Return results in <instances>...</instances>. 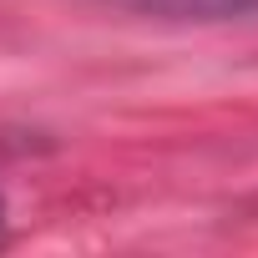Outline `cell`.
Segmentation results:
<instances>
[{"label":"cell","instance_id":"obj_1","mask_svg":"<svg viewBox=\"0 0 258 258\" xmlns=\"http://www.w3.org/2000/svg\"><path fill=\"white\" fill-rule=\"evenodd\" d=\"M101 6L142 11V16H172V21H233V16H253L258 0H101Z\"/></svg>","mask_w":258,"mask_h":258},{"label":"cell","instance_id":"obj_2","mask_svg":"<svg viewBox=\"0 0 258 258\" xmlns=\"http://www.w3.org/2000/svg\"><path fill=\"white\" fill-rule=\"evenodd\" d=\"M0 228H6V198H0Z\"/></svg>","mask_w":258,"mask_h":258}]
</instances>
